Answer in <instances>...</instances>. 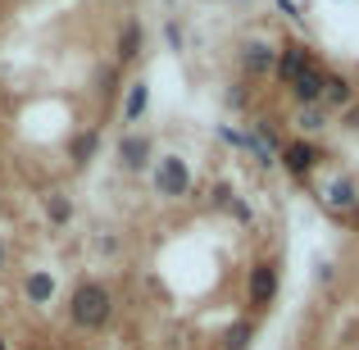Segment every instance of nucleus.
<instances>
[{
    "mask_svg": "<svg viewBox=\"0 0 359 350\" xmlns=\"http://www.w3.org/2000/svg\"><path fill=\"white\" fill-rule=\"evenodd\" d=\"M164 41H168V51H187V32H182L177 18H168V23H164Z\"/></svg>",
    "mask_w": 359,
    "mask_h": 350,
    "instance_id": "obj_18",
    "label": "nucleus"
},
{
    "mask_svg": "<svg viewBox=\"0 0 359 350\" xmlns=\"http://www.w3.org/2000/svg\"><path fill=\"white\" fill-rule=\"evenodd\" d=\"M41 210H46V219H50V228H69V223H73V201L64 191H46Z\"/></svg>",
    "mask_w": 359,
    "mask_h": 350,
    "instance_id": "obj_16",
    "label": "nucleus"
},
{
    "mask_svg": "<svg viewBox=\"0 0 359 350\" xmlns=\"http://www.w3.org/2000/svg\"><path fill=\"white\" fill-rule=\"evenodd\" d=\"M273 5H278V14L287 18V23H300V18H305V14H300V5H296V0H273Z\"/></svg>",
    "mask_w": 359,
    "mask_h": 350,
    "instance_id": "obj_21",
    "label": "nucleus"
},
{
    "mask_svg": "<svg viewBox=\"0 0 359 350\" xmlns=\"http://www.w3.org/2000/svg\"><path fill=\"white\" fill-rule=\"evenodd\" d=\"M351 105H355V82L337 69H323V109L327 114H341Z\"/></svg>",
    "mask_w": 359,
    "mask_h": 350,
    "instance_id": "obj_9",
    "label": "nucleus"
},
{
    "mask_svg": "<svg viewBox=\"0 0 359 350\" xmlns=\"http://www.w3.org/2000/svg\"><path fill=\"white\" fill-rule=\"evenodd\" d=\"M250 342H255V323L250 318H237V323L223 332V350H250Z\"/></svg>",
    "mask_w": 359,
    "mask_h": 350,
    "instance_id": "obj_17",
    "label": "nucleus"
},
{
    "mask_svg": "<svg viewBox=\"0 0 359 350\" xmlns=\"http://www.w3.org/2000/svg\"><path fill=\"white\" fill-rule=\"evenodd\" d=\"M210 201H214V210H228V205L237 201V191H232V182H214V187H210Z\"/></svg>",
    "mask_w": 359,
    "mask_h": 350,
    "instance_id": "obj_19",
    "label": "nucleus"
},
{
    "mask_svg": "<svg viewBox=\"0 0 359 350\" xmlns=\"http://www.w3.org/2000/svg\"><path fill=\"white\" fill-rule=\"evenodd\" d=\"M96 150H100V132L96 128H82L78 137H69V164L73 168H87L91 159H96Z\"/></svg>",
    "mask_w": 359,
    "mask_h": 350,
    "instance_id": "obj_13",
    "label": "nucleus"
},
{
    "mask_svg": "<svg viewBox=\"0 0 359 350\" xmlns=\"http://www.w3.org/2000/svg\"><path fill=\"white\" fill-rule=\"evenodd\" d=\"M114 155H118V168H123V173H146V168L155 164V146H150L146 132H123Z\"/></svg>",
    "mask_w": 359,
    "mask_h": 350,
    "instance_id": "obj_6",
    "label": "nucleus"
},
{
    "mask_svg": "<svg viewBox=\"0 0 359 350\" xmlns=\"http://www.w3.org/2000/svg\"><path fill=\"white\" fill-rule=\"evenodd\" d=\"M228 214H232V219L241 223V228H255V210H250V201H241V196H237V201L228 205Z\"/></svg>",
    "mask_w": 359,
    "mask_h": 350,
    "instance_id": "obj_20",
    "label": "nucleus"
},
{
    "mask_svg": "<svg viewBox=\"0 0 359 350\" xmlns=\"http://www.w3.org/2000/svg\"><path fill=\"white\" fill-rule=\"evenodd\" d=\"M55 291H60V282H55L50 269H27V273H23V300H27L32 309L55 305Z\"/></svg>",
    "mask_w": 359,
    "mask_h": 350,
    "instance_id": "obj_10",
    "label": "nucleus"
},
{
    "mask_svg": "<svg viewBox=\"0 0 359 350\" xmlns=\"http://www.w3.org/2000/svg\"><path fill=\"white\" fill-rule=\"evenodd\" d=\"M219 137H223V141H228V146H237V150H241V141H245V132H241V128H228V123H223V128H219Z\"/></svg>",
    "mask_w": 359,
    "mask_h": 350,
    "instance_id": "obj_23",
    "label": "nucleus"
},
{
    "mask_svg": "<svg viewBox=\"0 0 359 350\" xmlns=\"http://www.w3.org/2000/svg\"><path fill=\"white\" fill-rule=\"evenodd\" d=\"M318 201H323L332 214L351 219V214H359V182L351 173H327L323 182H318Z\"/></svg>",
    "mask_w": 359,
    "mask_h": 350,
    "instance_id": "obj_4",
    "label": "nucleus"
},
{
    "mask_svg": "<svg viewBox=\"0 0 359 350\" xmlns=\"http://www.w3.org/2000/svg\"><path fill=\"white\" fill-rule=\"evenodd\" d=\"M5 264H9V250H5V241H0V273H5Z\"/></svg>",
    "mask_w": 359,
    "mask_h": 350,
    "instance_id": "obj_26",
    "label": "nucleus"
},
{
    "mask_svg": "<svg viewBox=\"0 0 359 350\" xmlns=\"http://www.w3.org/2000/svg\"><path fill=\"white\" fill-rule=\"evenodd\" d=\"M228 105H232V109H245V82H232V91H228Z\"/></svg>",
    "mask_w": 359,
    "mask_h": 350,
    "instance_id": "obj_24",
    "label": "nucleus"
},
{
    "mask_svg": "<svg viewBox=\"0 0 359 350\" xmlns=\"http://www.w3.org/2000/svg\"><path fill=\"white\" fill-rule=\"evenodd\" d=\"M237 5H250V0H237Z\"/></svg>",
    "mask_w": 359,
    "mask_h": 350,
    "instance_id": "obj_28",
    "label": "nucleus"
},
{
    "mask_svg": "<svg viewBox=\"0 0 359 350\" xmlns=\"http://www.w3.org/2000/svg\"><path fill=\"white\" fill-rule=\"evenodd\" d=\"M327 128H332V114H327L323 105H305V109H296V132H300L305 141H314L318 132H327Z\"/></svg>",
    "mask_w": 359,
    "mask_h": 350,
    "instance_id": "obj_15",
    "label": "nucleus"
},
{
    "mask_svg": "<svg viewBox=\"0 0 359 350\" xmlns=\"http://www.w3.org/2000/svg\"><path fill=\"white\" fill-rule=\"evenodd\" d=\"M309 64H314V60H309V46L305 41H282L278 46V64H273V82H278V87H291Z\"/></svg>",
    "mask_w": 359,
    "mask_h": 350,
    "instance_id": "obj_8",
    "label": "nucleus"
},
{
    "mask_svg": "<svg viewBox=\"0 0 359 350\" xmlns=\"http://www.w3.org/2000/svg\"><path fill=\"white\" fill-rule=\"evenodd\" d=\"M278 260H255L250 273H245V300H250V309H269L273 296H278Z\"/></svg>",
    "mask_w": 359,
    "mask_h": 350,
    "instance_id": "obj_5",
    "label": "nucleus"
},
{
    "mask_svg": "<svg viewBox=\"0 0 359 350\" xmlns=\"http://www.w3.org/2000/svg\"><path fill=\"white\" fill-rule=\"evenodd\" d=\"M114 309H118V300H114V287H109V282H100V278L73 282L69 323L78 328V332H100V328H109L114 323Z\"/></svg>",
    "mask_w": 359,
    "mask_h": 350,
    "instance_id": "obj_1",
    "label": "nucleus"
},
{
    "mask_svg": "<svg viewBox=\"0 0 359 350\" xmlns=\"http://www.w3.org/2000/svg\"><path fill=\"white\" fill-rule=\"evenodd\" d=\"M141 46H146V27L132 18V23H123V32H118V46H114V55H118V64H132V60H141Z\"/></svg>",
    "mask_w": 359,
    "mask_h": 350,
    "instance_id": "obj_14",
    "label": "nucleus"
},
{
    "mask_svg": "<svg viewBox=\"0 0 359 350\" xmlns=\"http://www.w3.org/2000/svg\"><path fill=\"white\" fill-rule=\"evenodd\" d=\"M237 60H241V73H245L250 82H255V78H273V64H278V46L264 41V36H250V41L241 46Z\"/></svg>",
    "mask_w": 359,
    "mask_h": 350,
    "instance_id": "obj_7",
    "label": "nucleus"
},
{
    "mask_svg": "<svg viewBox=\"0 0 359 350\" xmlns=\"http://www.w3.org/2000/svg\"><path fill=\"white\" fill-rule=\"evenodd\" d=\"M150 182H155V196L159 201H182V196H191V164H187L182 155H159L155 164H150Z\"/></svg>",
    "mask_w": 359,
    "mask_h": 350,
    "instance_id": "obj_2",
    "label": "nucleus"
},
{
    "mask_svg": "<svg viewBox=\"0 0 359 350\" xmlns=\"http://www.w3.org/2000/svg\"><path fill=\"white\" fill-rule=\"evenodd\" d=\"M96 250H105V255H114V250H118V236H96Z\"/></svg>",
    "mask_w": 359,
    "mask_h": 350,
    "instance_id": "obj_25",
    "label": "nucleus"
},
{
    "mask_svg": "<svg viewBox=\"0 0 359 350\" xmlns=\"http://www.w3.org/2000/svg\"><path fill=\"white\" fill-rule=\"evenodd\" d=\"M146 109H150V82H146V78L128 82V100H123V128L137 132V123L146 119Z\"/></svg>",
    "mask_w": 359,
    "mask_h": 350,
    "instance_id": "obj_12",
    "label": "nucleus"
},
{
    "mask_svg": "<svg viewBox=\"0 0 359 350\" xmlns=\"http://www.w3.org/2000/svg\"><path fill=\"white\" fill-rule=\"evenodd\" d=\"M341 128L346 132H359V100H355L351 109H341Z\"/></svg>",
    "mask_w": 359,
    "mask_h": 350,
    "instance_id": "obj_22",
    "label": "nucleus"
},
{
    "mask_svg": "<svg viewBox=\"0 0 359 350\" xmlns=\"http://www.w3.org/2000/svg\"><path fill=\"white\" fill-rule=\"evenodd\" d=\"M291 100H296V109H305V105H323V69L318 64H309L305 73H300L296 82H291Z\"/></svg>",
    "mask_w": 359,
    "mask_h": 350,
    "instance_id": "obj_11",
    "label": "nucleus"
},
{
    "mask_svg": "<svg viewBox=\"0 0 359 350\" xmlns=\"http://www.w3.org/2000/svg\"><path fill=\"white\" fill-rule=\"evenodd\" d=\"M323 164V146L318 141H305V137H287V146L278 150V168L287 177H296V182H305L314 168Z\"/></svg>",
    "mask_w": 359,
    "mask_h": 350,
    "instance_id": "obj_3",
    "label": "nucleus"
},
{
    "mask_svg": "<svg viewBox=\"0 0 359 350\" xmlns=\"http://www.w3.org/2000/svg\"><path fill=\"white\" fill-rule=\"evenodd\" d=\"M0 350H9V342H5V337H0Z\"/></svg>",
    "mask_w": 359,
    "mask_h": 350,
    "instance_id": "obj_27",
    "label": "nucleus"
}]
</instances>
